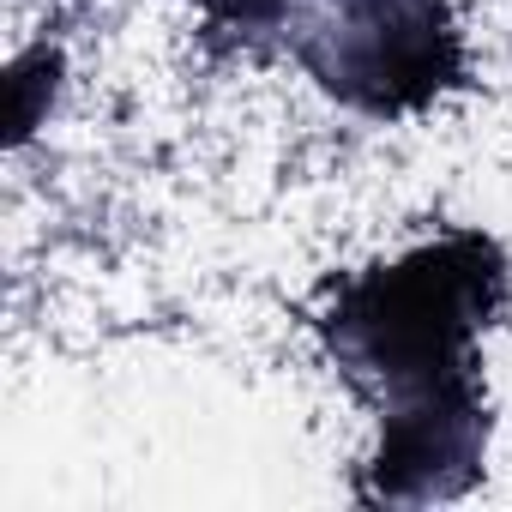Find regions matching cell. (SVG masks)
I'll use <instances>...</instances> for the list:
<instances>
[{"mask_svg":"<svg viewBox=\"0 0 512 512\" xmlns=\"http://www.w3.org/2000/svg\"><path fill=\"white\" fill-rule=\"evenodd\" d=\"M506 302L512 260L488 229H440L320 290L314 332L380 422L356 482L362 500L428 506L482 482V338Z\"/></svg>","mask_w":512,"mask_h":512,"instance_id":"1","label":"cell"},{"mask_svg":"<svg viewBox=\"0 0 512 512\" xmlns=\"http://www.w3.org/2000/svg\"><path fill=\"white\" fill-rule=\"evenodd\" d=\"M308 79L368 121H404L470 85L446 0H296L284 13Z\"/></svg>","mask_w":512,"mask_h":512,"instance_id":"2","label":"cell"},{"mask_svg":"<svg viewBox=\"0 0 512 512\" xmlns=\"http://www.w3.org/2000/svg\"><path fill=\"white\" fill-rule=\"evenodd\" d=\"M193 7L217 25H235V31H266L290 13V0H193Z\"/></svg>","mask_w":512,"mask_h":512,"instance_id":"3","label":"cell"}]
</instances>
